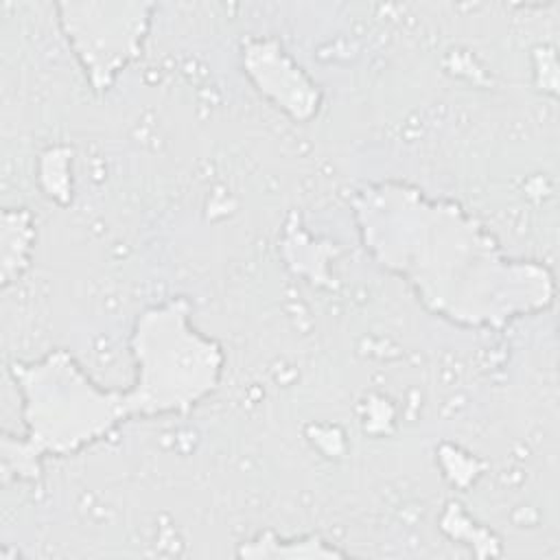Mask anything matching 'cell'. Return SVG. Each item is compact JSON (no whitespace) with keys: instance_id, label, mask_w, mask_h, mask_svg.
I'll use <instances>...</instances> for the list:
<instances>
[{"instance_id":"obj_1","label":"cell","mask_w":560,"mask_h":560,"mask_svg":"<svg viewBox=\"0 0 560 560\" xmlns=\"http://www.w3.org/2000/svg\"><path fill=\"white\" fill-rule=\"evenodd\" d=\"M352 217L365 252L459 328H503L553 304V271L510 256L457 201L385 179L354 190Z\"/></svg>"},{"instance_id":"obj_2","label":"cell","mask_w":560,"mask_h":560,"mask_svg":"<svg viewBox=\"0 0 560 560\" xmlns=\"http://www.w3.org/2000/svg\"><path fill=\"white\" fill-rule=\"evenodd\" d=\"M9 374L20 394L24 433L2 435L4 481H33L46 457L81 453L129 420L125 389L96 383L63 348L11 361Z\"/></svg>"},{"instance_id":"obj_4","label":"cell","mask_w":560,"mask_h":560,"mask_svg":"<svg viewBox=\"0 0 560 560\" xmlns=\"http://www.w3.org/2000/svg\"><path fill=\"white\" fill-rule=\"evenodd\" d=\"M57 22L88 85L96 94L114 88L118 74L144 48L153 2H57Z\"/></svg>"},{"instance_id":"obj_8","label":"cell","mask_w":560,"mask_h":560,"mask_svg":"<svg viewBox=\"0 0 560 560\" xmlns=\"http://www.w3.org/2000/svg\"><path fill=\"white\" fill-rule=\"evenodd\" d=\"M70 149L66 147H55V149H48L44 153V158L50 162V173H55V179L50 184V188L46 190L48 197H55L59 199L61 203H66L72 195V179H70Z\"/></svg>"},{"instance_id":"obj_3","label":"cell","mask_w":560,"mask_h":560,"mask_svg":"<svg viewBox=\"0 0 560 560\" xmlns=\"http://www.w3.org/2000/svg\"><path fill=\"white\" fill-rule=\"evenodd\" d=\"M133 381L125 387L129 418L188 413L223 378V346L192 324L184 295L138 313L129 335Z\"/></svg>"},{"instance_id":"obj_5","label":"cell","mask_w":560,"mask_h":560,"mask_svg":"<svg viewBox=\"0 0 560 560\" xmlns=\"http://www.w3.org/2000/svg\"><path fill=\"white\" fill-rule=\"evenodd\" d=\"M243 70L254 88L295 122L317 116L322 92L306 70L282 48L278 39H249L241 50Z\"/></svg>"},{"instance_id":"obj_7","label":"cell","mask_w":560,"mask_h":560,"mask_svg":"<svg viewBox=\"0 0 560 560\" xmlns=\"http://www.w3.org/2000/svg\"><path fill=\"white\" fill-rule=\"evenodd\" d=\"M241 558H341L346 551L328 545L319 536L282 538L271 529L260 532L236 551Z\"/></svg>"},{"instance_id":"obj_6","label":"cell","mask_w":560,"mask_h":560,"mask_svg":"<svg viewBox=\"0 0 560 560\" xmlns=\"http://www.w3.org/2000/svg\"><path fill=\"white\" fill-rule=\"evenodd\" d=\"M35 243L33 214L26 208L2 210V287L15 282L31 265Z\"/></svg>"}]
</instances>
